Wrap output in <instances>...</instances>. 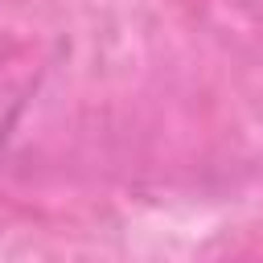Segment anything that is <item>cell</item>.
<instances>
[{"label":"cell","mask_w":263,"mask_h":263,"mask_svg":"<svg viewBox=\"0 0 263 263\" xmlns=\"http://www.w3.org/2000/svg\"><path fill=\"white\" fill-rule=\"evenodd\" d=\"M41 78H45V58L37 53V45H25V41L0 45V144L12 136Z\"/></svg>","instance_id":"6da1fadb"}]
</instances>
